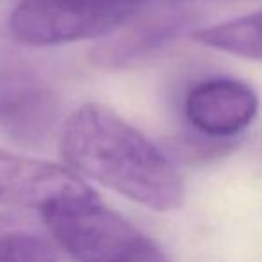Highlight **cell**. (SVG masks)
<instances>
[{"label":"cell","mask_w":262,"mask_h":262,"mask_svg":"<svg viewBox=\"0 0 262 262\" xmlns=\"http://www.w3.org/2000/svg\"><path fill=\"white\" fill-rule=\"evenodd\" d=\"M192 38L205 47L262 61V11L196 29Z\"/></svg>","instance_id":"obj_8"},{"label":"cell","mask_w":262,"mask_h":262,"mask_svg":"<svg viewBox=\"0 0 262 262\" xmlns=\"http://www.w3.org/2000/svg\"><path fill=\"white\" fill-rule=\"evenodd\" d=\"M149 0H20L9 16V34L29 47H54L108 38Z\"/></svg>","instance_id":"obj_3"},{"label":"cell","mask_w":262,"mask_h":262,"mask_svg":"<svg viewBox=\"0 0 262 262\" xmlns=\"http://www.w3.org/2000/svg\"><path fill=\"white\" fill-rule=\"evenodd\" d=\"M59 119L51 84L26 61L0 47V129L22 146L40 147Z\"/></svg>","instance_id":"obj_4"},{"label":"cell","mask_w":262,"mask_h":262,"mask_svg":"<svg viewBox=\"0 0 262 262\" xmlns=\"http://www.w3.org/2000/svg\"><path fill=\"white\" fill-rule=\"evenodd\" d=\"M69 167L157 212L182 207L185 187L167 155L137 127L97 102L79 106L61 131Z\"/></svg>","instance_id":"obj_1"},{"label":"cell","mask_w":262,"mask_h":262,"mask_svg":"<svg viewBox=\"0 0 262 262\" xmlns=\"http://www.w3.org/2000/svg\"><path fill=\"white\" fill-rule=\"evenodd\" d=\"M0 262H58V258L45 237L11 215L0 230Z\"/></svg>","instance_id":"obj_9"},{"label":"cell","mask_w":262,"mask_h":262,"mask_svg":"<svg viewBox=\"0 0 262 262\" xmlns=\"http://www.w3.org/2000/svg\"><path fill=\"white\" fill-rule=\"evenodd\" d=\"M9 217H11V215H0V230L4 228V225L9 221Z\"/></svg>","instance_id":"obj_10"},{"label":"cell","mask_w":262,"mask_h":262,"mask_svg":"<svg viewBox=\"0 0 262 262\" xmlns=\"http://www.w3.org/2000/svg\"><path fill=\"white\" fill-rule=\"evenodd\" d=\"M40 215L76 262H171L151 237L101 203L95 192L52 203Z\"/></svg>","instance_id":"obj_2"},{"label":"cell","mask_w":262,"mask_h":262,"mask_svg":"<svg viewBox=\"0 0 262 262\" xmlns=\"http://www.w3.org/2000/svg\"><path fill=\"white\" fill-rule=\"evenodd\" d=\"M90 192L94 190L70 169L0 151V203L40 212L61 200Z\"/></svg>","instance_id":"obj_7"},{"label":"cell","mask_w":262,"mask_h":262,"mask_svg":"<svg viewBox=\"0 0 262 262\" xmlns=\"http://www.w3.org/2000/svg\"><path fill=\"white\" fill-rule=\"evenodd\" d=\"M196 24V15L178 4H160L140 11L117 33L97 43L88 54L94 67L122 70L153 58L174 43Z\"/></svg>","instance_id":"obj_5"},{"label":"cell","mask_w":262,"mask_h":262,"mask_svg":"<svg viewBox=\"0 0 262 262\" xmlns=\"http://www.w3.org/2000/svg\"><path fill=\"white\" fill-rule=\"evenodd\" d=\"M183 112L198 133L210 140L228 142L255 120L258 95L244 81L212 77L187 92Z\"/></svg>","instance_id":"obj_6"}]
</instances>
